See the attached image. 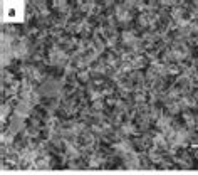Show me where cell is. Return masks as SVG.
<instances>
[{
	"label": "cell",
	"instance_id": "6da1fadb",
	"mask_svg": "<svg viewBox=\"0 0 198 175\" xmlns=\"http://www.w3.org/2000/svg\"><path fill=\"white\" fill-rule=\"evenodd\" d=\"M3 19L10 22H18L24 19V5L18 2L3 3Z\"/></svg>",
	"mask_w": 198,
	"mask_h": 175
}]
</instances>
